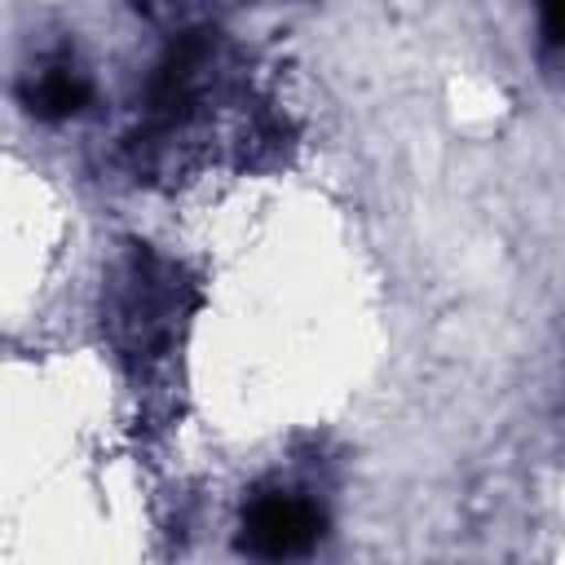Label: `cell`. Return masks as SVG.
I'll list each match as a JSON object with an SVG mask.
<instances>
[{"label": "cell", "mask_w": 565, "mask_h": 565, "mask_svg": "<svg viewBox=\"0 0 565 565\" xmlns=\"http://www.w3.org/2000/svg\"><path fill=\"white\" fill-rule=\"evenodd\" d=\"M318 539H322V512L300 494L265 490V494L247 499V508H243L238 547L247 556L291 561V556H305Z\"/></svg>", "instance_id": "cell-1"}, {"label": "cell", "mask_w": 565, "mask_h": 565, "mask_svg": "<svg viewBox=\"0 0 565 565\" xmlns=\"http://www.w3.org/2000/svg\"><path fill=\"white\" fill-rule=\"evenodd\" d=\"M88 97H93V84H88V75L75 71L71 62H49V66H40V71L26 79V88H22L26 110H31L35 119H44V124H57V119L79 115V110L88 106Z\"/></svg>", "instance_id": "cell-2"}, {"label": "cell", "mask_w": 565, "mask_h": 565, "mask_svg": "<svg viewBox=\"0 0 565 565\" xmlns=\"http://www.w3.org/2000/svg\"><path fill=\"white\" fill-rule=\"evenodd\" d=\"M539 31H543V62L547 71H565V0H539Z\"/></svg>", "instance_id": "cell-3"}]
</instances>
